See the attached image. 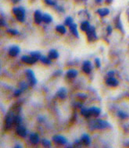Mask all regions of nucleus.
<instances>
[{"mask_svg": "<svg viewBox=\"0 0 129 148\" xmlns=\"http://www.w3.org/2000/svg\"><path fill=\"white\" fill-rule=\"evenodd\" d=\"M111 125L108 122L103 119H96L91 121L89 123V129L91 130H104V129H110Z\"/></svg>", "mask_w": 129, "mask_h": 148, "instance_id": "f257e3e1", "label": "nucleus"}, {"mask_svg": "<svg viewBox=\"0 0 129 148\" xmlns=\"http://www.w3.org/2000/svg\"><path fill=\"white\" fill-rule=\"evenodd\" d=\"M14 113L13 112H8V113L6 115L5 119V123H4V126H5V130H10L13 123H14Z\"/></svg>", "mask_w": 129, "mask_h": 148, "instance_id": "f03ea898", "label": "nucleus"}, {"mask_svg": "<svg viewBox=\"0 0 129 148\" xmlns=\"http://www.w3.org/2000/svg\"><path fill=\"white\" fill-rule=\"evenodd\" d=\"M13 12L15 15L17 20L20 22H23L24 21V17H25V10L23 7H17L13 8Z\"/></svg>", "mask_w": 129, "mask_h": 148, "instance_id": "7ed1b4c3", "label": "nucleus"}, {"mask_svg": "<svg viewBox=\"0 0 129 148\" xmlns=\"http://www.w3.org/2000/svg\"><path fill=\"white\" fill-rule=\"evenodd\" d=\"M26 75H27V78L28 79L29 84L31 86H34L37 84V79L35 78L34 73L31 69H27L26 70Z\"/></svg>", "mask_w": 129, "mask_h": 148, "instance_id": "20e7f679", "label": "nucleus"}, {"mask_svg": "<svg viewBox=\"0 0 129 148\" xmlns=\"http://www.w3.org/2000/svg\"><path fill=\"white\" fill-rule=\"evenodd\" d=\"M86 34H87L88 39L89 41H96V40H97V35H96V28H95V27L91 26L90 28L86 31Z\"/></svg>", "mask_w": 129, "mask_h": 148, "instance_id": "39448f33", "label": "nucleus"}, {"mask_svg": "<svg viewBox=\"0 0 129 148\" xmlns=\"http://www.w3.org/2000/svg\"><path fill=\"white\" fill-rule=\"evenodd\" d=\"M52 140L54 141L56 143H58V144H60V145H64L67 143V139L63 136L60 135H56L52 137Z\"/></svg>", "mask_w": 129, "mask_h": 148, "instance_id": "423d86ee", "label": "nucleus"}, {"mask_svg": "<svg viewBox=\"0 0 129 148\" xmlns=\"http://www.w3.org/2000/svg\"><path fill=\"white\" fill-rule=\"evenodd\" d=\"M20 51H21V49H20V48H19L18 46H11L10 49L9 50V55H10L11 57H15L20 53Z\"/></svg>", "mask_w": 129, "mask_h": 148, "instance_id": "0eeeda50", "label": "nucleus"}, {"mask_svg": "<svg viewBox=\"0 0 129 148\" xmlns=\"http://www.w3.org/2000/svg\"><path fill=\"white\" fill-rule=\"evenodd\" d=\"M16 132H17V134L21 137H25L27 134H28V132H27V130H26L25 127H23L22 125H18L17 127V130H16Z\"/></svg>", "mask_w": 129, "mask_h": 148, "instance_id": "6e6552de", "label": "nucleus"}, {"mask_svg": "<svg viewBox=\"0 0 129 148\" xmlns=\"http://www.w3.org/2000/svg\"><path fill=\"white\" fill-rule=\"evenodd\" d=\"M82 69L85 73H87V74L90 73L91 71H92V64H91V62L90 61L84 62Z\"/></svg>", "mask_w": 129, "mask_h": 148, "instance_id": "1a4fd4ad", "label": "nucleus"}, {"mask_svg": "<svg viewBox=\"0 0 129 148\" xmlns=\"http://www.w3.org/2000/svg\"><path fill=\"white\" fill-rule=\"evenodd\" d=\"M21 61L23 62H25V63L28 64H34L37 62V60L35 59H34L32 56H23L21 57Z\"/></svg>", "mask_w": 129, "mask_h": 148, "instance_id": "9d476101", "label": "nucleus"}, {"mask_svg": "<svg viewBox=\"0 0 129 148\" xmlns=\"http://www.w3.org/2000/svg\"><path fill=\"white\" fill-rule=\"evenodd\" d=\"M57 97L60 98V99H65L67 96V90L65 89L64 87H61L59 88V90L57 92Z\"/></svg>", "mask_w": 129, "mask_h": 148, "instance_id": "9b49d317", "label": "nucleus"}, {"mask_svg": "<svg viewBox=\"0 0 129 148\" xmlns=\"http://www.w3.org/2000/svg\"><path fill=\"white\" fill-rule=\"evenodd\" d=\"M106 84L110 86V87H117L119 84L118 80L115 79L114 77H109L108 79H106Z\"/></svg>", "mask_w": 129, "mask_h": 148, "instance_id": "f8f14e48", "label": "nucleus"}, {"mask_svg": "<svg viewBox=\"0 0 129 148\" xmlns=\"http://www.w3.org/2000/svg\"><path fill=\"white\" fill-rule=\"evenodd\" d=\"M42 14H41V11L36 10L34 12V22L37 24H40L42 21Z\"/></svg>", "mask_w": 129, "mask_h": 148, "instance_id": "ddd939ff", "label": "nucleus"}, {"mask_svg": "<svg viewBox=\"0 0 129 148\" xmlns=\"http://www.w3.org/2000/svg\"><path fill=\"white\" fill-rule=\"evenodd\" d=\"M81 143H82L85 145H89L91 143V139L89 135L88 134H83L81 138Z\"/></svg>", "mask_w": 129, "mask_h": 148, "instance_id": "4468645a", "label": "nucleus"}, {"mask_svg": "<svg viewBox=\"0 0 129 148\" xmlns=\"http://www.w3.org/2000/svg\"><path fill=\"white\" fill-rule=\"evenodd\" d=\"M69 28H70V32L75 36V37H77V38H79V34H78V31H77V24L76 23H72V24H70L69 26Z\"/></svg>", "mask_w": 129, "mask_h": 148, "instance_id": "2eb2a0df", "label": "nucleus"}, {"mask_svg": "<svg viewBox=\"0 0 129 148\" xmlns=\"http://www.w3.org/2000/svg\"><path fill=\"white\" fill-rule=\"evenodd\" d=\"M90 110V112L92 116H94V117H97L99 115H100V109L97 107H92L89 108Z\"/></svg>", "mask_w": 129, "mask_h": 148, "instance_id": "dca6fc26", "label": "nucleus"}, {"mask_svg": "<svg viewBox=\"0 0 129 148\" xmlns=\"http://www.w3.org/2000/svg\"><path fill=\"white\" fill-rule=\"evenodd\" d=\"M30 141L33 144H37L39 142V136L37 133H31L30 135Z\"/></svg>", "mask_w": 129, "mask_h": 148, "instance_id": "f3484780", "label": "nucleus"}, {"mask_svg": "<svg viewBox=\"0 0 129 148\" xmlns=\"http://www.w3.org/2000/svg\"><path fill=\"white\" fill-rule=\"evenodd\" d=\"M97 13L100 16L103 17L105 16L108 15L109 13H110V10H109V9H107V8H102V9H99L98 10H97Z\"/></svg>", "mask_w": 129, "mask_h": 148, "instance_id": "a211bd4d", "label": "nucleus"}, {"mask_svg": "<svg viewBox=\"0 0 129 148\" xmlns=\"http://www.w3.org/2000/svg\"><path fill=\"white\" fill-rule=\"evenodd\" d=\"M77 74H78V72L75 69H70L67 72V77L70 79H73V78H75L77 77Z\"/></svg>", "mask_w": 129, "mask_h": 148, "instance_id": "6ab92c4d", "label": "nucleus"}, {"mask_svg": "<svg viewBox=\"0 0 129 148\" xmlns=\"http://www.w3.org/2000/svg\"><path fill=\"white\" fill-rule=\"evenodd\" d=\"M50 59H56L59 57V53L57 50L52 49L49 52V56H48Z\"/></svg>", "mask_w": 129, "mask_h": 148, "instance_id": "aec40b11", "label": "nucleus"}, {"mask_svg": "<svg viewBox=\"0 0 129 148\" xmlns=\"http://www.w3.org/2000/svg\"><path fill=\"white\" fill-rule=\"evenodd\" d=\"M81 115L84 116L86 119H88V118H90L92 116L90 112V110L87 109V108H82L81 110Z\"/></svg>", "mask_w": 129, "mask_h": 148, "instance_id": "412c9836", "label": "nucleus"}, {"mask_svg": "<svg viewBox=\"0 0 129 148\" xmlns=\"http://www.w3.org/2000/svg\"><path fill=\"white\" fill-rule=\"evenodd\" d=\"M42 21L46 23H50L52 21V17L48 13H44L42 16Z\"/></svg>", "mask_w": 129, "mask_h": 148, "instance_id": "4be33fe9", "label": "nucleus"}, {"mask_svg": "<svg viewBox=\"0 0 129 148\" xmlns=\"http://www.w3.org/2000/svg\"><path fill=\"white\" fill-rule=\"evenodd\" d=\"M90 23H88V21H84V22H82V23L81 24V31H88V29L90 28Z\"/></svg>", "mask_w": 129, "mask_h": 148, "instance_id": "5701e85b", "label": "nucleus"}, {"mask_svg": "<svg viewBox=\"0 0 129 148\" xmlns=\"http://www.w3.org/2000/svg\"><path fill=\"white\" fill-rule=\"evenodd\" d=\"M56 30H57V31H58L59 33L61 34H64L67 32V30H66V28H65V27L63 25L57 26Z\"/></svg>", "mask_w": 129, "mask_h": 148, "instance_id": "b1692460", "label": "nucleus"}, {"mask_svg": "<svg viewBox=\"0 0 129 148\" xmlns=\"http://www.w3.org/2000/svg\"><path fill=\"white\" fill-rule=\"evenodd\" d=\"M21 123H22V118L19 115H15V117H14V123L13 124H15L16 125H21Z\"/></svg>", "mask_w": 129, "mask_h": 148, "instance_id": "393cba45", "label": "nucleus"}, {"mask_svg": "<svg viewBox=\"0 0 129 148\" xmlns=\"http://www.w3.org/2000/svg\"><path fill=\"white\" fill-rule=\"evenodd\" d=\"M31 56L33 57L34 59H35L36 60H39L41 58V53L38 51H32V52H31Z\"/></svg>", "mask_w": 129, "mask_h": 148, "instance_id": "a878e982", "label": "nucleus"}, {"mask_svg": "<svg viewBox=\"0 0 129 148\" xmlns=\"http://www.w3.org/2000/svg\"><path fill=\"white\" fill-rule=\"evenodd\" d=\"M40 60H41V62H43V63H46V64H51L52 63L51 59H49V57L41 56V58H40Z\"/></svg>", "mask_w": 129, "mask_h": 148, "instance_id": "bb28decb", "label": "nucleus"}, {"mask_svg": "<svg viewBox=\"0 0 129 148\" xmlns=\"http://www.w3.org/2000/svg\"><path fill=\"white\" fill-rule=\"evenodd\" d=\"M19 87H20V89H21L22 91H23V90H25L28 89V84H26L25 82L22 81L20 83V84H19Z\"/></svg>", "mask_w": 129, "mask_h": 148, "instance_id": "cd10ccee", "label": "nucleus"}, {"mask_svg": "<svg viewBox=\"0 0 129 148\" xmlns=\"http://www.w3.org/2000/svg\"><path fill=\"white\" fill-rule=\"evenodd\" d=\"M117 115H118L121 119H125L129 117V115H128L126 112H118Z\"/></svg>", "mask_w": 129, "mask_h": 148, "instance_id": "c85d7f7f", "label": "nucleus"}, {"mask_svg": "<svg viewBox=\"0 0 129 148\" xmlns=\"http://www.w3.org/2000/svg\"><path fill=\"white\" fill-rule=\"evenodd\" d=\"M73 23V19L72 17H70V16H68V17H67V19L65 20V25L66 26H69L70 25V24H72Z\"/></svg>", "mask_w": 129, "mask_h": 148, "instance_id": "c756f323", "label": "nucleus"}, {"mask_svg": "<svg viewBox=\"0 0 129 148\" xmlns=\"http://www.w3.org/2000/svg\"><path fill=\"white\" fill-rule=\"evenodd\" d=\"M7 32L9 34H10L12 35H18L20 32L17 30H14V29H8Z\"/></svg>", "mask_w": 129, "mask_h": 148, "instance_id": "7c9ffc66", "label": "nucleus"}, {"mask_svg": "<svg viewBox=\"0 0 129 148\" xmlns=\"http://www.w3.org/2000/svg\"><path fill=\"white\" fill-rule=\"evenodd\" d=\"M41 143H42V145L45 146V147H51V142L46 139H43L42 140H41Z\"/></svg>", "mask_w": 129, "mask_h": 148, "instance_id": "2f4dec72", "label": "nucleus"}, {"mask_svg": "<svg viewBox=\"0 0 129 148\" xmlns=\"http://www.w3.org/2000/svg\"><path fill=\"white\" fill-rule=\"evenodd\" d=\"M116 26H117V28H118L119 30H121V31H123V27H122L121 22L120 21V19H117V21L116 23Z\"/></svg>", "mask_w": 129, "mask_h": 148, "instance_id": "473e14b6", "label": "nucleus"}, {"mask_svg": "<svg viewBox=\"0 0 129 148\" xmlns=\"http://www.w3.org/2000/svg\"><path fill=\"white\" fill-rule=\"evenodd\" d=\"M45 3L49 5H56V3L53 2L52 0H44Z\"/></svg>", "mask_w": 129, "mask_h": 148, "instance_id": "72a5a7b5", "label": "nucleus"}, {"mask_svg": "<svg viewBox=\"0 0 129 148\" xmlns=\"http://www.w3.org/2000/svg\"><path fill=\"white\" fill-rule=\"evenodd\" d=\"M95 62H96V68H100L101 66V63H100V59H99V58H96L95 59Z\"/></svg>", "mask_w": 129, "mask_h": 148, "instance_id": "f704fd0d", "label": "nucleus"}, {"mask_svg": "<svg viewBox=\"0 0 129 148\" xmlns=\"http://www.w3.org/2000/svg\"><path fill=\"white\" fill-rule=\"evenodd\" d=\"M21 92H22V90H21L20 88L17 90H16L15 92H14V96H15V97H18V96H20V95H21Z\"/></svg>", "mask_w": 129, "mask_h": 148, "instance_id": "c9c22d12", "label": "nucleus"}, {"mask_svg": "<svg viewBox=\"0 0 129 148\" xmlns=\"http://www.w3.org/2000/svg\"><path fill=\"white\" fill-rule=\"evenodd\" d=\"M106 31L108 32V34H110L111 32H112V27H111V26H108V27H107Z\"/></svg>", "mask_w": 129, "mask_h": 148, "instance_id": "e433bc0d", "label": "nucleus"}, {"mask_svg": "<svg viewBox=\"0 0 129 148\" xmlns=\"http://www.w3.org/2000/svg\"><path fill=\"white\" fill-rule=\"evenodd\" d=\"M61 74H62V71H61V70H57V71L54 73V76H57V77H58V76H60Z\"/></svg>", "mask_w": 129, "mask_h": 148, "instance_id": "4c0bfd02", "label": "nucleus"}, {"mask_svg": "<svg viewBox=\"0 0 129 148\" xmlns=\"http://www.w3.org/2000/svg\"><path fill=\"white\" fill-rule=\"evenodd\" d=\"M1 26H2V27H6V23L5 21L3 20V18L1 19Z\"/></svg>", "mask_w": 129, "mask_h": 148, "instance_id": "58836bf2", "label": "nucleus"}, {"mask_svg": "<svg viewBox=\"0 0 129 148\" xmlns=\"http://www.w3.org/2000/svg\"><path fill=\"white\" fill-rule=\"evenodd\" d=\"M114 71L109 72L108 73H107V76H108L109 77H114Z\"/></svg>", "mask_w": 129, "mask_h": 148, "instance_id": "ea45409f", "label": "nucleus"}, {"mask_svg": "<svg viewBox=\"0 0 129 148\" xmlns=\"http://www.w3.org/2000/svg\"><path fill=\"white\" fill-rule=\"evenodd\" d=\"M56 8H57V10H58L59 11H61V12H63V8H61V7H59V6H57Z\"/></svg>", "mask_w": 129, "mask_h": 148, "instance_id": "a19ab883", "label": "nucleus"}, {"mask_svg": "<svg viewBox=\"0 0 129 148\" xmlns=\"http://www.w3.org/2000/svg\"><path fill=\"white\" fill-rule=\"evenodd\" d=\"M11 1H12L13 3H18L19 1H21V0H11Z\"/></svg>", "mask_w": 129, "mask_h": 148, "instance_id": "79ce46f5", "label": "nucleus"}, {"mask_svg": "<svg viewBox=\"0 0 129 148\" xmlns=\"http://www.w3.org/2000/svg\"><path fill=\"white\" fill-rule=\"evenodd\" d=\"M101 1H102V0H96V2L97 3H101Z\"/></svg>", "mask_w": 129, "mask_h": 148, "instance_id": "37998d69", "label": "nucleus"}, {"mask_svg": "<svg viewBox=\"0 0 129 148\" xmlns=\"http://www.w3.org/2000/svg\"><path fill=\"white\" fill-rule=\"evenodd\" d=\"M16 147H21V146H20V145H17L16 146Z\"/></svg>", "mask_w": 129, "mask_h": 148, "instance_id": "c03bdc74", "label": "nucleus"}]
</instances>
